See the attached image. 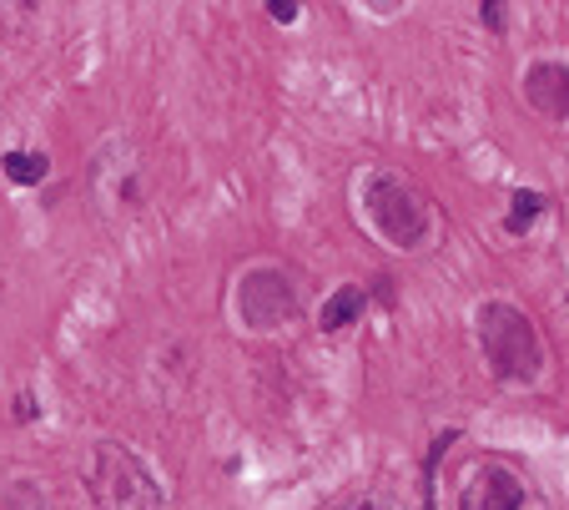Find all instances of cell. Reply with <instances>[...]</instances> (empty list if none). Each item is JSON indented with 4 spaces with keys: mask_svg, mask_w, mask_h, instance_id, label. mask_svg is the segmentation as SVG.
Segmentation results:
<instances>
[{
    "mask_svg": "<svg viewBox=\"0 0 569 510\" xmlns=\"http://www.w3.org/2000/svg\"><path fill=\"white\" fill-rule=\"evenodd\" d=\"M368 217L398 248H418V238L429 233V202L418 198V187L403 183V177H373L368 183Z\"/></svg>",
    "mask_w": 569,
    "mask_h": 510,
    "instance_id": "3",
    "label": "cell"
},
{
    "mask_svg": "<svg viewBox=\"0 0 569 510\" xmlns=\"http://www.w3.org/2000/svg\"><path fill=\"white\" fill-rule=\"evenodd\" d=\"M358 510H393V500H389V496H368Z\"/></svg>",
    "mask_w": 569,
    "mask_h": 510,
    "instance_id": "11",
    "label": "cell"
},
{
    "mask_svg": "<svg viewBox=\"0 0 569 510\" xmlns=\"http://www.w3.org/2000/svg\"><path fill=\"white\" fill-rule=\"evenodd\" d=\"M519 506H524V485L499 465L473 470L469 485H464V500H458V510H519Z\"/></svg>",
    "mask_w": 569,
    "mask_h": 510,
    "instance_id": "5",
    "label": "cell"
},
{
    "mask_svg": "<svg viewBox=\"0 0 569 510\" xmlns=\"http://www.w3.org/2000/svg\"><path fill=\"white\" fill-rule=\"evenodd\" d=\"M272 21H282V26L297 21V5H292V0H272Z\"/></svg>",
    "mask_w": 569,
    "mask_h": 510,
    "instance_id": "10",
    "label": "cell"
},
{
    "mask_svg": "<svg viewBox=\"0 0 569 510\" xmlns=\"http://www.w3.org/2000/svg\"><path fill=\"white\" fill-rule=\"evenodd\" d=\"M91 490H96L101 510H162V490L141 470L137 455H126L121 445H96L91 460Z\"/></svg>",
    "mask_w": 569,
    "mask_h": 510,
    "instance_id": "2",
    "label": "cell"
},
{
    "mask_svg": "<svg viewBox=\"0 0 569 510\" xmlns=\"http://www.w3.org/2000/svg\"><path fill=\"white\" fill-rule=\"evenodd\" d=\"M529 101L549 116H565L569 112V72L565 66H534L529 72Z\"/></svg>",
    "mask_w": 569,
    "mask_h": 510,
    "instance_id": "6",
    "label": "cell"
},
{
    "mask_svg": "<svg viewBox=\"0 0 569 510\" xmlns=\"http://www.w3.org/2000/svg\"><path fill=\"white\" fill-rule=\"evenodd\" d=\"M5 177H11V183H21V187L41 183V177H46V157H36V152H11V157H5Z\"/></svg>",
    "mask_w": 569,
    "mask_h": 510,
    "instance_id": "8",
    "label": "cell"
},
{
    "mask_svg": "<svg viewBox=\"0 0 569 510\" xmlns=\"http://www.w3.org/2000/svg\"><path fill=\"white\" fill-rule=\"evenodd\" d=\"M237 309H242V319L252 328H278L282 319H292L297 293H292V284L282 273H252L242 284V293H237Z\"/></svg>",
    "mask_w": 569,
    "mask_h": 510,
    "instance_id": "4",
    "label": "cell"
},
{
    "mask_svg": "<svg viewBox=\"0 0 569 510\" xmlns=\"http://www.w3.org/2000/svg\"><path fill=\"white\" fill-rule=\"evenodd\" d=\"M363 313V288H338L333 298H328V303H322V313H318V324L328 328V334H338V328H347L353 324V319H358Z\"/></svg>",
    "mask_w": 569,
    "mask_h": 510,
    "instance_id": "7",
    "label": "cell"
},
{
    "mask_svg": "<svg viewBox=\"0 0 569 510\" xmlns=\"http://www.w3.org/2000/svg\"><path fill=\"white\" fill-rule=\"evenodd\" d=\"M534 213H540V192H514V213H509V227H514V233H519V227H524Z\"/></svg>",
    "mask_w": 569,
    "mask_h": 510,
    "instance_id": "9",
    "label": "cell"
},
{
    "mask_svg": "<svg viewBox=\"0 0 569 510\" xmlns=\"http://www.w3.org/2000/svg\"><path fill=\"white\" fill-rule=\"evenodd\" d=\"M479 339H484V359L504 379H534L544 364L540 334L514 303H484L479 309Z\"/></svg>",
    "mask_w": 569,
    "mask_h": 510,
    "instance_id": "1",
    "label": "cell"
}]
</instances>
